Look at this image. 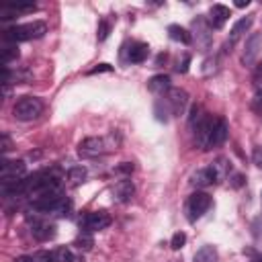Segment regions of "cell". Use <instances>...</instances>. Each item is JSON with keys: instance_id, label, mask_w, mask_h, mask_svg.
I'll return each instance as SVG.
<instances>
[{"instance_id": "2", "label": "cell", "mask_w": 262, "mask_h": 262, "mask_svg": "<svg viewBox=\"0 0 262 262\" xmlns=\"http://www.w3.org/2000/svg\"><path fill=\"white\" fill-rule=\"evenodd\" d=\"M47 33V25L43 20H33V23H25V25H14V27H8L4 33H2V39L6 43H20V41H31V39H39Z\"/></svg>"}, {"instance_id": "30", "label": "cell", "mask_w": 262, "mask_h": 262, "mask_svg": "<svg viewBox=\"0 0 262 262\" xmlns=\"http://www.w3.org/2000/svg\"><path fill=\"white\" fill-rule=\"evenodd\" d=\"M184 244H186V235H184L182 231H176V233L172 235V239H170V246H172V250H180Z\"/></svg>"}, {"instance_id": "24", "label": "cell", "mask_w": 262, "mask_h": 262, "mask_svg": "<svg viewBox=\"0 0 262 262\" xmlns=\"http://www.w3.org/2000/svg\"><path fill=\"white\" fill-rule=\"evenodd\" d=\"M86 176H88V172H86V168L84 166H74V168H70L68 170V182L70 184H80V182H84L86 180Z\"/></svg>"}, {"instance_id": "15", "label": "cell", "mask_w": 262, "mask_h": 262, "mask_svg": "<svg viewBox=\"0 0 262 262\" xmlns=\"http://www.w3.org/2000/svg\"><path fill=\"white\" fill-rule=\"evenodd\" d=\"M190 184L196 186V188H207V186H211V184H217V180H215L213 170L207 166V168H199L196 172H192Z\"/></svg>"}, {"instance_id": "29", "label": "cell", "mask_w": 262, "mask_h": 262, "mask_svg": "<svg viewBox=\"0 0 262 262\" xmlns=\"http://www.w3.org/2000/svg\"><path fill=\"white\" fill-rule=\"evenodd\" d=\"M133 170H135V164L133 162H121L119 166H115V174H121V176H131L133 174Z\"/></svg>"}, {"instance_id": "7", "label": "cell", "mask_w": 262, "mask_h": 262, "mask_svg": "<svg viewBox=\"0 0 262 262\" xmlns=\"http://www.w3.org/2000/svg\"><path fill=\"white\" fill-rule=\"evenodd\" d=\"M215 117L213 115H203L199 121H196V125H194V139H196V145L201 147V149H209V139H211V131H213V127H215Z\"/></svg>"}, {"instance_id": "31", "label": "cell", "mask_w": 262, "mask_h": 262, "mask_svg": "<svg viewBox=\"0 0 262 262\" xmlns=\"http://www.w3.org/2000/svg\"><path fill=\"white\" fill-rule=\"evenodd\" d=\"M250 106H252V111H254L256 115H262V90H256V94H254Z\"/></svg>"}, {"instance_id": "10", "label": "cell", "mask_w": 262, "mask_h": 262, "mask_svg": "<svg viewBox=\"0 0 262 262\" xmlns=\"http://www.w3.org/2000/svg\"><path fill=\"white\" fill-rule=\"evenodd\" d=\"M164 100H166L170 113L176 115V117H180V115H184V108H186V104H188V94H186V90H182V88H170V90L166 92V98H164Z\"/></svg>"}, {"instance_id": "9", "label": "cell", "mask_w": 262, "mask_h": 262, "mask_svg": "<svg viewBox=\"0 0 262 262\" xmlns=\"http://www.w3.org/2000/svg\"><path fill=\"white\" fill-rule=\"evenodd\" d=\"M111 225V215L104 213V211H92V213H86L82 219H80V227L84 231H100V229H106Z\"/></svg>"}, {"instance_id": "12", "label": "cell", "mask_w": 262, "mask_h": 262, "mask_svg": "<svg viewBox=\"0 0 262 262\" xmlns=\"http://www.w3.org/2000/svg\"><path fill=\"white\" fill-rule=\"evenodd\" d=\"M250 27H252V16H242V18L231 27V31H229V37H227V41H225V51H231V47L237 43V39H239Z\"/></svg>"}, {"instance_id": "20", "label": "cell", "mask_w": 262, "mask_h": 262, "mask_svg": "<svg viewBox=\"0 0 262 262\" xmlns=\"http://www.w3.org/2000/svg\"><path fill=\"white\" fill-rule=\"evenodd\" d=\"M147 55H149V45L147 43H141V41L131 43V47H129V61L131 63H141V61L147 59Z\"/></svg>"}, {"instance_id": "18", "label": "cell", "mask_w": 262, "mask_h": 262, "mask_svg": "<svg viewBox=\"0 0 262 262\" xmlns=\"http://www.w3.org/2000/svg\"><path fill=\"white\" fill-rule=\"evenodd\" d=\"M133 192H135V186H133V182L129 178H123V180H119L115 184V196L121 203H129L133 199Z\"/></svg>"}, {"instance_id": "17", "label": "cell", "mask_w": 262, "mask_h": 262, "mask_svg": "<svg viewBox=\"0 0 262 262\" xmlns=\"http://www.w3.org/2000/svg\"><path fill=\"white\" fill-rule=\"evenodd\" d=\"M192 25H194V31H196V43L203 49H209V45H211V27L205 23V18H196Z\"/></svg>"}, {"instance_id": "11", "label": "cell", "mask_w": 262, "mask_h": 262, "mask_svg": "<svg viewBox=\"0 0 262 262\" xmlns=\"http://www.w3.org/2000/svg\"><path fill=\"white\" fill-rule=\"evenodd\" d=\"M31 223V235L37 242H49L55 237V225L45 219H29Z\"/></svg>"}, {"instance_id": "6", "label": "cell", "mask_w": 262, "mask_h": 262, "mask_svg": "<svg viewBox=\"0 0 262 262\" xmlns=\"http://www.w3.org/2000/svg\"><path fill=\"white\" fill-rule=\"evenodd\" d=\"M27 174V164L23 160H2L0 164V180L4 182H16L23 180Z\"/></svg>"}, {"instance_id": "16", "label": "cell", "mask_w": 262, "mask_h": 262, "mask_svg": "<svg viewBox=\"0 0 262 262\" xmlns=\"http://www.w3.org/2000/svg\"><path fill=\"white\" fill-rule=\"evenodd\" d=\"M37 6L33 2H20V4H4L0 8V18H12L14 14H23V12H33Z\"/></svg>"}, {"instance_id": "35", "label": "cell", "mask_w": 262, "mask_h": 262, "mask_svg": "<svg viewBox=\"0 0 262 262\" xmlns=\"http://www.w3.org/2000/svg\"><path fill=\"white\" fill-rule=\"evenodd\" d=\"M98 72H113V66H108V63H98V66L92 68L88 74H98Z\"/></svg>"}, {"instance_id": "25", "label": "cell", "mask_w": 262, "mask_h": 262, "mask_svg": "<svg viewBox=\"0 0 262 262\" xmlns=\"http://www.w3.org/2000/svg\"><path fill=\"white\" fill-rule=\"evenodd\" d=\"M51 258H53V262H76V258H74L72 250H70V248H66V246L55 248V250L51 252Z\"/></svg>"}, {"instance_id": "13", "label": "cell", "mask_w": 262, "mask_h": 262, "mask_svg": "<svg viewBox=\"0 0 262 262\" xmlns=\"http://www.w3.org/2000/svg\"><path fill=\"white\" fill-rule=\"evenodd\" d=\"M229 16H231V12L225 4H213L209 8V27L211 29H221Z\"/></svg>"}, {"instance_id": "26", "label": "cell", "mask_w": 262, "mask_h": 262, "mask_svg": "<svg viewBox=\"0 0 262 262\" xmlns=\"http://www.w3.org/2000/svg\"><path fill=\"white\" fill-rule=\"evenodd\" d=\"M74 246H76L78 250H84V252H88V250H92V246H94V239H92V235H90L88 231H82V233L76 237Z\"/></svg>"}, {"instance_id": "34", "label": "cell", "mask_w": 262, "mask_h": 262, "mask_svg": "<svg viewBox=\"0 0 262 262\" xmlns=\"http://www.w3.org/2000/svg\"><path fill=\"white\" fill-rule=\"evenodd\" d=\"M244 182H246V176H244V174H233V176H231V186H233V188L244 186Z\"/></svg>"}, {"instance_id": "23", "label": "cell", "mask_w": 262, "mask_h": 262, "mask_svg": "<svg viewBox=\"0 0 262 262\" xmlns=\"http://www.w3.org/2000/svg\"><path fill=\"white\" fill-rule=\"evenodd\" d=\"M217 260H219V254H217V250L213 246L199 248L196 254H194V258H192V262H217Z\"/></svg>"}, {"instance_id": "39", "label": "cell", "mask_w": 262, "mask_h": 262, "mask_svg": "<svg viewBox=\"0 0 262 262\" xmlns=\"http://www.w3.org/2000/svg\"><path fill=\"white\" fill-rule=\"evenodd\" d=\"M14 262H37V260H35V256H18V258H14Z\"/></svg>"}, {"instance_id": "1", "label": "cell", "mask_w": 262, "mask_h": 262, "mask_svg": "<svg viewBox=\"0 0 262 262\" xmlns=\"http://www.w3.org/2000/svg\"><path fill=\"white\" fill-rule=\"evenodd\" d=\"M31 207L35 211H41V213L66 215V211L70 209V201L63 196V192L59 188H53V190H45V192L35 194L33 201H31Z\"/></svg>"}, {"instance_id": "19", "label": "cell", "mask_w": 262, "mask_h": 262, "mask_svg": "<svg viewBox=\"0 0 262 262\" xmlns=\"http://www.w3.org/2000/svg\"><path fill=\"white\" fill-rule=\"evenodd\" d=\"M209 168L213 170V174H215V180H217V182L225 180V178L231 174V162H229L227 158H217L215 162H211V164H209Z\"/></svg>"}, {"instance_id": "4", "label": "cell", "mask_w": 262, "mask_h": 262, "mask_svg": "<svg viewBox=\"0 0 262 262\" xmlns=\"http://www.w3.org/2000/svg\"><path fill=\"white\" fill-rule=\"evenodd\" d=\"M209 207H211V196L207 194V192H192L188 199H186V217H188V221H196V219H201L207 211H209Z\"/></svg>"}, {"instance_id": "38", "label": "cell", "mask_w": 262, "mask_h": 262, "mask_svg": "<svg viewBox=\"0 0 262 262\" xmlns=\"http://www.w3.org/2000/svg\"><path fill=\"white\" fill-rule=\"evenodd\" d=\"M10 147H12V145H10V139H8V135H6V133H2V151L6 154Z\"/></svg>"}, {"instance_id": "41", "label": "cell", "mask_w": 262, "mask_h": 262, "mask_svg": "<svg viewBox=\"0 0 262 262\" xmlns=\"http://www.w3.org/2000/svg\"><path fill=\"white\" fill-rule=\"evenodd\" d=\"M250 262H262V254H256V256H252V260Z\"/></svg>"}, {"instance_id": "5", "label": "cell", "mask_w": 262, "mask_h": 262, "mask_svg": "<svg viewBox=\"0 0 262 262\" xmlns=\"http://www.w3.org/2000/svg\"><path fill=\"white\" fill-rule=\"evenodd\" d=\"M111 149L106 137H86L78 143V156L80 158H96Z\"/></svg>"}, {"instance_id": "32", "label": "cell", "mask_w": 262, "mask_h": 262, "mask_svg": "<svg viewBox=\"0 0 262 262\" xmlns=\"http://www.w3.org/2000/svg\"><path fill=\"white\" fill-rule=\"evenodd\" d=\"M201 117H203V115H201V106H199V104H192V106H190V117H188L190 127H194V125H196V121H199Z\"/></svg>"}, {"instance_id": "36", "label": "cell", "mask_w": 262, "mask_h": 262, "mask_svg": "<svg viewBox=\"0 0 262 262\" xmlns=\"http://www.w3.org/2000/svg\"><path fill=\"white\" fill-rule=\"evenodd\" d=\"M254 164H256L258 168H262V145L254 149Z\"/></svg>"}, {"instance_id": "37", "label": "cell", "mask_w": 262, "mask_h": 262, "mask_svg": "<svg viewBox=\"0 0 262 262\" xmlns=\"http://www.w3.org/2000/svg\"><path fill=\"white\" fill-rule=\"evenodd\" d=\"M188 63H190V57H188V55H184L182 63L178 66V72H180V74H186V72H188Z\"/></svg>"}, {"instance_id": "28", "label": "cell", "mask_w": 262, "mask_h": 262, "mask_svg": "<svg viewBox=\"0 0 262 262\" xmlns=\"http://www.w3.org/2000/svg\"><path fill=\"white\" fill-rule=\"evenodd\" d=\"M108 33H111V23H108L106 18H100V20H98V27H96V37H98V41H104V39L108 37Z\"/></svg>"}, {"instance_id": "8", "label": "cell", "mask_w": 262, "mask_h": 262, "mask_svg": "<svg viewBox=\"0 0 262 262\" xmlns=\"http://www.w3.org/2000/svg\"><path fill=\"white\" fill-rule=\"evenodd\" d=\"M260 51H262V35L260 33H252L246 39V45H244V51H242V63L252 68L258 61Z\"/></svg>"}, {"instance_id": "3", "label": "cell", "mask_w": 262, "mask_h": 262, "mask_svg": "<svg viewBox=\"0 0 262 262\" xmlns=\"http://www.w3.org/2000/svg\"><path fill=\"white\" fill-rule=\"evenodd\" d=\"M41 113H43V100L37 96H20L12 106V115L18 121H33Z\"/></svg>"}, {"instance_id": "40", "label": "cell", "mask_w": 262, "mask_h": 262, "mask_svg": "<svg viewBox=\"0 0 262 262\" xmlns=\"http://www.w3.org/2000/svg\"><path fill=\"white\" fill-rule=\"evenodd\" d=\"M248 4H250V0H237V2H235L237 8H244V6H248Z\"/></svg>"}, {"instance_id": "27", "label": "cell", "mask_w": 262, "mask_h": 262, "mask_svg": "<svg viewBox=\"0 0 262 262\" xmlns=\"http://www.w3.org/2000/svg\"><path fill=\"white\" fill-rule=\"evenodd\" d=\"M16 57H18V47H16V45L8 43V45L2 47V63H4V66L10 63V61L16 59Z\"/></svg>"}, {"instance_id": "14", "label": "cell", "mask_w": 262, "mask_h": 262, "mask_svg": "<svg viewBox=\"0 0 262 262\" xmlns=\"http://www.w3.org/2000/svg\"><path fill=\"white\" fill-rule=\"evenodd\" d=\"M227 135H229V129H227V121H225V119H217V121H215V127H213V131H211L209 149L223 145V143H225V139H227Z\"/></svg>"}, {"instance_id": "22", "label": "cell", "mask_w": 262, "mask_h": 262, "mask_svg": "<svg viewBox=\"0 0 262 262\" xmlns=\"http://www.w3.org/2000/svg\"><path fill=\"white\" fill-rule=\"evenodd\" d=\"M168 35H170V39L180 41V43H184V45H190V43H192V35H190L184 27H180V25H170V27H168Z\"/></svg>"}, {"instance_id": "42", "label": "cell", "mask_w": 262, "mask_h": 262, "mask_svg": "<svg viewBox=\"0 0 262 262\" xmlns=\"http://www.w3.org/2000/svg\"><path fill=\"white\" fill-rule=\"evenodd\" d=\"M260 196H262V194H260Z\"/></svg>"}, {"instance_id": "33", "label": "cell", "mask_w": 262, "mask_h": 262, "mask_svg": "<svg viewBox=\"0 0 262 262\" xmlns=\"http://www.w3.org/2000/svg\"><path fill=\"white\" fill-rule=\"evenodd\" d=\"M254 86H256V90H262V61L254 70Z\"/></svg>"}, {"instance_id": "21", "label": "cell", "mask_w": 262, "mask_h": 262, "mask_svg": "<svg viewBox=\"0 0 262 262\" xmlns=\"http://www.w3.org/2000/svg\"><path fill=\"white\" fill-rule=\"evenodd\" d=\"M147 88L154 92V94H164L168 92L172 86H170V76L166 74H158V76H151L147 80Z\"/></svg>"}]
</instances>
